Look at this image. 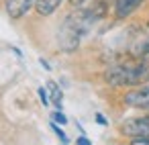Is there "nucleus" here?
I'll return each instance as SVG.
<instances>
[{"label":"nucleus","mask_w":149,"mask_h":145,"mask_svg":"<svg viewBox=\"0 0 149 145\" xmlns=\"http://www.w3.org/2000/svg\"><path fill=\"white\" fill-rule=\"evenodd\" d=\"M106 13V6L104 2H98L94 6H86V8H80L76 13H72L63 27H61V47L65 51H74L80 43V39L94 27V23L98 19H102Z\"/></svg>","instance_id":"nucleus-1"},{"label":"nucleus","mask_w":149,"mask_h":145,"mask_svg":"<svg viewBox=\"0 0 149 145\" xmlns=\"http://www.w3.org/2000/svg\"><path fill=\"white\" fill-rule=\"evenodd\" d=\"M110 86H141L149 82V57H135L133 61L114 63L104 72Z\"/></svg>","instance_id":"nucleus-2"},{"label":"nucleus","mask_w":149,"mask_h":145,"mask_svg":"<svg viewBox=\"0 0 149 145\" xmlns=\"http://www.w3.org/2000/svg\"><path fill=\"white\" fill-rule=\"evenodd\" d=\"M120 133L127 135V137H145V135H149V114L125 121L120 125Z\"/></svg>","instance_id":"nucleus-3"},{"label":"nucleus","mask_w":149,"mask_h":145,"mask_svg":"<svg viewBox=\"0 0 149 145\" xmlns=\"http://www.w3.org/2000/svg\"><path fill=\"white\" fill-rule=\"evenodd\" d=\"M125 104L133 108H149V82L125 94Z\"/></svg>","instance_id":"nucleus-4"},{"label":"nucleus","mask_w":149,"mask_h":145,"mask_svg":"<svg viewBox=\"0 0 149 145\" xmlns=\"http://www.w3.org/2000/svg\"><path fill=\"white\" fill-rule=\"evenodd\" d=\"M33 4H35V0H4V8H6L8 17H13V19L25 17Z\"/></svg>","instance_id":"nucleus-5"},{"label":"nucleus","mask_w":149,"mask_h":145,"mask_svg":"<svg viewBox=\"0 0 149 145\" xmlns=\"http://www.w3.org/2000/svg\"><path fill=\"white\" fill-rule=\"evenodd\" d=\"M143 2H145V0H116L114 15H116L118 19H125V17H129L131 13H135Z\"/></svg>","instance_id":"nucleus-6"},{"label":"nucleus","mask_w":149,"mask_h":145,"mask_svg":"<svg viewBox=\"0 0 149 145\" xmlns=\"http://www.w3.org/2000/svg\"><path fill=\"white\" fill-rule=\"evenodd\" d=\"M61 2L63 0H35V10L41 17H49V15H53L59 8Z\"/></svg>","instance_id":"nucleus-7"},{"label":"nucleus","mask_w":149,"mask_h":145,"mask_svg":"<svg viewBox=\"0 0 149 145\" xmlns=\"http://www.w3.org/2000/svg\"><path fill=\"white\" fill-rule=\"evenodd\" d=\"M133 57H145L149 53V33H145L135 45H133Z\"/></svg>","instance_id":"nucleus-8"},{"label":"nucleus","mask_w":149,"mask_h":145,"mask_svg":"<svg viewBox=\"0 0 149 145\" xmlns=\"http://www.w3.org/2000/svg\"><path fill=\"white\" fill-rule=\"evenodd\" d=\"M47 88L51 90V102H53V104H55L57 108H61V98H63L61 90H59V88H57V86H55L53 82H49V84H47Z\"/></svg>","instance_id":"nucleus-9"},{"label":"nucleus","mask_w":149,"mask_h":145,"mask_svg":"<svg viewBox=\"0 0 149 145\" xmlns=\"http://www.w3.org/2000/svg\"><path fill=\"white\" fill-rule=\"evenodd\" d=\"M51 129H53V133H55V135H57V137H59V139H61L63 143H68V141H70V139L65 137V133H63V131L59 129V125H57L55 121H51Z\"/></svg>","instance_id":"nucleus-10"},{"label":"nucleus","mask_w":149,"mask_h":145,"mask_svg":"<svg viewBox=\"0 0 149 145\" xmlns=\"http://www.w3.org/2000/svg\"><path fill=\"white\" fill-rule=\"evenodd\" d=\"M53 121L59 123V125H65V123H68V119H65V114H63L61 110H55V112H53Z\"/></svg>","instance_id":"nucleus-11"},{"label":"nucleus","mask_w":149,"mask_h":145,"mask_svg":"<svg viewBox=\"0 0 149 145\" xmlns=\"http://www.w3.org/2000/svg\"><path fill=\"white\" fill-rule=\"evenodd\" d=\"M133 143L135 145H149V135H145V137H133Z\"/></svg>","instance_id":"nucleus-12"},{"label":"nucleus","mask_w":149,"mask_h":145,"mask_svg":"<svg viewBox=\"0 0 149 145\" xmlns=\"http://www.w3.org/2000/svg\"><path fill=\"white\" fill-rule=\"evenodd\" d=\"M39 96H41V102L43 104H49V96H47V90L45 88H39Z\"/></svg>","instance_id":"nucleus-13"},{"label":"nucleus","mask_w":149,"mask_h":145,"mask_svg":"<svg viewBox=\"0 0 149 145\" xmlns=\"http://www.w3.org/2000/svg\"><path fill=\"white\" fill-rule=\"evenodd\" d=\"M76 143H78V145H90V139H86V137H78Z\"/></svg>","instance_id":"nucleus-14"},{"label":"nucleus","mask_w":149,"mask_h":145,"mask_svg":"<svg viewBox=\"0 0 149 145\" xmlns=\"http://www.w3.org/2000/svg\"><path fill=\"white\" fill-rule=\"evenodd\" d=\"M70 2H72L74 6H84V4L88 2V0H70Z\"/></svg>","instance_id":"nucleus-15"},{"label":"nucleus","mask_w":149,"mask_h":145,"mask_svg":"<svg viewBox=\"0 0 149 145\" xmlns=\"http://www.w3.org/2000/svg\"><path fill=\"white\" fill-rule=\"evenodd\" d=\"M96 121H98V123H100V125H106V119H104V116H102V114H96Z\"/></svg>","instance_id":"nucleus-16"}]
</instances>
